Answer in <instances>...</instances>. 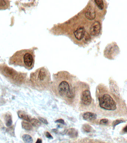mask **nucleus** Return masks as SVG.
Returning a JSON list of instances; mask_svg holds the SVG:
<instances>
[{
  "label": "nucleus",
  "instance_id": "obj_2",
  "mask_svg": "<svg viewBox=\"0 0 127 143\" xmlns=\"http://www.w3.org/2000/svg\"><path fill=\"white\" fill-rule=\"evenodd\" d=\"M99 101L100 107L103 109L108 110H114L116 109V103L109 94H104L99 98Z\"/></svg>",
  "mask_w": 127,
  "mask_h": 143
},
{
  "label": "nucleus",
  "instance_id": "obj_18",
  "mask_svg": "<svg viewBox=\"0 0 127 143\" xmlns=\"http://www.w3.org/2000/svg\"><path fill=\"white\" fill-rule=\"evenodd\" d=\"M94 1L99 9L102 10L104 9V4L103 1L102 0H95Z\"/></svg>",
  "mask_w": 127,
  "mask_h": 143
},
{
  "label": "nucleus",
  "instance_id": "obj_22",
  "mask_svg": "<svg viewBox=\"0 0 127 143\" xmlns=\"http://www.w3.org/2000/svg\"><path fill=\"white\" fill-rule=\"evenodd\" d=\"M38 119L40 120V121L42 122V123H43L44 124H46V125H47L48 124V122L47 121V120L46 119H44L43 118L38 117Z\"/></svg>",
  "mask_w": 127,
  "mask_h": 143
},
{
  "label": "nucleus",
  "instance_id": "obj_4",
  "mask_svg": "<svg viewBox=\"0 0 127 143\" xmlns=\"http://www.w3.org/2000/svg\"><path fill=\"white\" fill-rule=\"evenodd\" d=\"M59 91L62 96H66L70 92L71 90L69 83L66 81H62L59 86Z\"/></svg>",
  "mask_w": 127,
  "mask_h": 143
},
{
  "label": "nucleus",
  "instance_id": "obj_21",
  "mask_svg": "<svg viewBox=\"0 0 127 143\" xmlns=\"http://www.w3.org/2000/svg\"><path fill=\"white\" fill-rule=\"evenodd\" d=\"M109 121V120L107 119H102L100 120V125H106Z\"/></svg>",
  "mask_w": 127,
  "mask_h": 143
},
{
  "label": "nucleus",
  "instance_id": "obj_10",
  "mask_svg": "<svg viewBox=\"0 0 127 143\" xmlns=\"http://www.w3.org/2000/svg\"><path fill=\"white\" fill-rule=\"evenodd\" d=\"M85 16L88 19L90 20H93L95 17V12L94 8L92 7H89L88 8L86 12Z\"/></svg>",
  "mask_w": 127,
  "mask_h": 143
},
{
  "label": "nucleus",
  "instance_id": "obj_16",
  "mask_svg": "<svg viewBox=\"0 0 127 143\" xmlns=\"http://www.w3.org/2000/svg\"><path fill=\"white\" fill-rule=\"evenodd\" d=\"M68 134L70 137L72 138H74L77 136L78 135V132L75 129H69L68 132Z\"/></svg>",
  "mask_w": 127,
  "mask_h": 143
},
{
  "label": "nucleus",
  "instance_id": "obj_11",
  "mask_svg": "<svg viewBox=\"0 0 127 143\" xmlns=\"http://www.w3.org/2000/svg\"><path fill=\"white\" fill-rule=\"evenodd\" d=\"M10 7V1L8 0H0V10L9 9Z\"/></svg>",
  "mask_w": 127,
  "mask_h": 143
},
{
  "label": "nucleus",
  "instance_id": "obj_26",
  "mask_svg": "<svg viewBox=\"0 0 127 143\" xmlns=\"http://www.w3.org/2000/svg\"><path fill=\"white\" fill-rule=\"evenodd\" d=\"M123 131L125 133L127 132V126H126L123 129Z\"/></svg>",
  "mask_w": 127,
  "mask_h": 143
},
{
  "label": "nucleus",
  "instance_id": "obj_19",
  "mask_svg": "<svg viewBox=\"0 0 127 143\" xmlns=\"http://www.w3.org/2000/svg\"><path fill=\"white\" fill-rule=\"evenodd\" d=\"M82 129L84 132L86 133H89L91 132L92 127L88 125H84L82 127Z\"/></svg>",
  "mask_w": 127,
  "mask_h": 143
},
{
  "label": "nucleus",
  "instance_id": "obj_8",
  "mask_svg": "<svg viewBox=\"0 0 127 143\" xmlns=\"http://www.w3.org/2000/svg\"><path fill=\"white\" fill-rule=\"evenodd\" d=\"M85 29L83 27H80L75 31L74 34L76 39L79 40L82 39L85 35Z\"/></svg>",
  "mask_w": 127,
  "mask_h": 143
},
{
  "label": "nucleus",
  "instance_id": "obj_5",
  "mask_svg": "<svg viewBox=\"0 0 127 143\" xmlns=\"http://www.w3.org/2000/svg\"><path fill=\"white\" fill-rule=\"evenodd\" d=\"M81 101L83 104L88 105L90 104L92 101V97L91 93L88 90L84 91L81 95Z\"/></svg>",
  "mask_w": 127,
  "mask_h": 143
},
{
  "label": "nucleus",
  "instance_id": "obj_14",
  "mask_svg": "<svg viewBox=\"0 0 127 143\" xmlns=\"http://www.w3.org/2000/svg\"><path fill=\"white\" fill-rule=\"evenodd\" d=\"M22 128L27 130H30L32 129V126L28 122L22 121L21 123Z\"/></svg>",
  "mask_w": 127,
  "mask_h": 143
},
{
  "label": "nucleus",
  "instance_id": "obj_3",
  "mask_svg": "<svg viewBox=\"0 0 127 143\" xmlns=\"http://www.w3.org/2000/svg\"><path fill=\"white\" fill-rule=\"evenodd\" d=\"M1 66L2 72L6 76L15 79H18V74L13 69L9 68L7 65H1Z\"/></svg>",
  "mask_w": 127,
  "mask_h": 143
},
{
  "label": "nucleus",
  "instance_id": "obj_12",
  "mask_svg": "<svg viewBox=\"0 0 127 143\" xmlns=\"http://www.w3.org/2000/svg\"><path fill=\"white\" fill-rule=\"evenodd\" d=\"M18 117L20 119L24 120L28 122H30V119L29 117H28V116L25 113L22 111H18Z\"/></svg>",
  "mask_w": 127,
  "mask_h": 143
},
{
  "label": "nucleus",
  "instance_id": "obj_15",
  "mask_svg": "<svg viewBox=\"0 0 127 143\" xmlns=\"http://www.w3.org/2000/svg\"><path fill=\"white\" fill-rule=\"evenodd\" d=\"M5 120L6 121V125L7 126L9 127L12 125L13 123V121L12 120L11 117L10 115L7 114L5 116Z\"/></svg>",
  "mask_w": 127,
  "mask_h": 143
},
{
  "label": "nucleus",
  "instance_id": "obj_6",
  "mask_svg": "<svg viewBox=\"0 0 127 143\" xmlns=\"http://www.w3.org/2000/svg\"><path fill=\"white\" fill-rule=\"evenodd\" d=\"M100 24L98 21H95L92 25L90 28V33L93 36H97L100 34Z\"/></svg>",
  "mask_w": 127,
  "mask_h": 143
},
{
  "label": "nucleus",
  "instance_id": "obj_7",
  "mask_svg": "<svg viewBox=\"0 0 127 143\" xmlns=\"http://www.w3.org/2000/svg\"><path fill=\"white\" fill-rule=\"evenodd\" d=\"M37 75V78L40 81H43L46 79L47 75V71L44 68H40L38 71V73H35Z\"/></svg>",
  "mask_w": 127,
  "mask_h": 143
},
{
  "label": "nucleus",
  "instance_id": "obj_23",
  "mask_svg": "<svg viewBox=\"0 0 127 143\" xmlns=\"http://www.w3.org/2000/svg\"><path fill=\"white\" fill-rule=\"evenodd\" d=\"M55 122H56V123H60L61 124H63V125H64V121L62 119H59L55 121Z\"/></svg>",
  "mask_w": 127,
  "mask_h": 143
},
{
  "label": "nucleus",
  "instance_id": "obj_9",
  "mask_svg": "<svg viewBox=\"0 0 127 143\" xmlns=\"http://www.w3.org/2000/svg\"><path fill=\"white\" fill-rule=\"evenodd\" d=\"M84 120L88 121H92L97 118V115L94 113L91 112H86L83 115Z\"/></svg>",
  "mask_w": 127,
  "mask_h": 143
},
{
  "label": "nucleus",
  "instance_id": "obj_25",
  "mask_svg": "<svg viewBox=\"0 0 127 143\" xmlns=\"http://www.w3.org/2000/svg\"><path fill=\"white\" fill-rule=\"evenodd\" d=\"M35 143H42V141L41 139H37V141L36 142H35Z\"/></svg>",
  "mask_w": 127,
  "mask_h": 143
},
{
  "label": "nucleus",
  "instance_id": "obj_24",
  "mask_svg": "<svg viewBox=\"0 0 127 143\" xmlns=\"http://www.w3.org/2000/svg\"><path fill=\"white\" fill-rule=\"evenodd\" d=\"M46 137H47V138H49V139H53V137L51 136V134H50L49 132H47L46 133Z\"/></svg>",
  "mask_w": 127,
  "mask_h": 143
},
{
  "label": "nucleus",
  "instance_id": "obj_20",
  "mask_svg": "<svg viewBox=\"0 0 127 143\" xmlns=\"http://www.w3.org/2000/svg\"><path fill=\"white\" fill-rule=\"evenodd\" d=\"M124 121H125L122 120H115L114 121H113V126L114 128L117 125H119V124H120L121 123H124Z\"/></svg>",
  "mask_w": 127,
  "mask_h": 143
},
{
  "label": "nucleus",
  "instance_id": "obj_1",
  "mask_svg": "<svg viewBox=\"0 0 127 143\" xmlns=\"http://www.w3.org/2000/svg\"><path fill=\"white\" fill-rule=\"evenodd\" d=\"M35 57L34 52L33 48L22 50L16 52L10 57L9 63L31 69L34 64Z\"/></svg>",
  "mask_w": 127,
  "mask_h": 143
},
{
  "label": "nucleus",
  "instance_id": "obj_13",
  "mask_svg": "<svg viewBox=\"0 0 127 143\" xmlns=\"http://www.w3.org/2000/svg\"><path fill=\"white\" fill-rule=\"evenodd\" d=\"M22 139L25 143H33V139L31 136L28 134H24L22 136Z\"/></svg>",
  "mask_w": 127,
  "mask_h": 143
},
{
  "label": "nucleus",
  "instance_id": "obj_17",
  "mask_svg": "<svg viewBox=\"0 0 127 143\" xmlns=\"http://www.w3.org/2000/svg\"><path fill=\"white\" fill-rule=\"evenodd\" d=\"M30 122L33 126L35 127H38L41 125L40 122L36 119H30Z\"/></svg>",
  "mask_w": 127,
  "mask_h": 143
}]
</instances>
